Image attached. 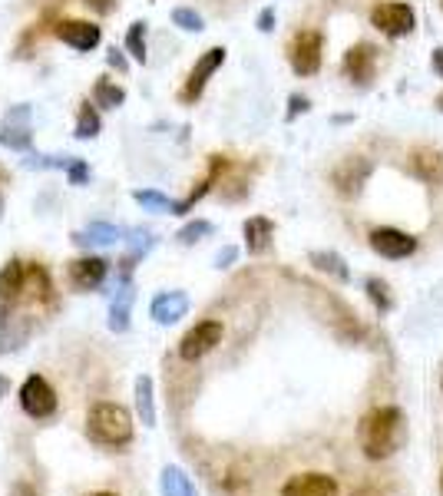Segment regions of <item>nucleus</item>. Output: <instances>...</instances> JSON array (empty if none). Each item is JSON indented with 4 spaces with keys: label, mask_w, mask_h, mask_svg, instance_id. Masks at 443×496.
<instances>
[{
    "label": "nucleus",
    "mask_w": 443,
    "mask_h": 496,
    "mask_svg": "<svg viewBox=\"0 0 443 496\" xmlns=\"http://www.w3.org/2000/svg\"><path fill=\"white\" fill-rule=\"evenodd\" d=\"M404 437V417L397 407H374L361 420V450L371 460H384L401 447Z\"/></svg>",
    "instance_id": "obj_1"
},
{
    "label": "nucleus",
    "mask_w": 443,
    "mask_h": 496,
    "mask_svg": "<svg viewBox=\"0 0 443 496\" xmlns=\"http://www.w3.org/2000/svg\"><path fill=\"white\" fill-rule=\"evenodd\" d=\"M87 437L99 447H129L133 444V417L123 404H93L87 417Z\"/></svg>",
    "instance_id": "obj_2"
},
{
    "label": "nucleus",
    "mask_w": 443,
    "mask_h": 496,
    "mask_svg": "<svg viewBox=\"0 0 443 496\" xmlns=\"http://www.w3.org/2000/svg\"><path fill=\"white\" fill-rule=\"evenodd\" d=\"M20 407H24V414L33 420H50L57 414L60 397H57V391L50 387V381L43 374H30L27 381L20 384Z\"/></svg>",
    "instance_id": "obj_3"
},
{
    "label": "nucleus",
    "mask_w": 443,
    "mask_h": 496,
    "mask_svg": "<svg viewBox=\"0 0 443 496\" xmlns=\"http://www.w3.org/2000/svg\"><path fill=\"white\" fill-rule=\"evenodd\" d=\"M371 27H377L381 33L387 37H407V33H414L417 27V14L410 4H401V0H384V4H377L371 10Z\"/></svg>",
    "instance_id": "obj_4"
},
{
    "label": "nucleus",
    "mask_w": 443,
    "mask_h": 496,
    "mask_svg": "<svg viewBox=\"0 0 443 496\" xmlns=\"http://www.w3.org/2000/svg\"><path fill=\"white\" fill-rule=\"evenodd\" d=\"M321 50H325V37H321L318 30H301L288 47L291 70H295L298 77H315L321 70Z\"/></svg>",
    "instance_id": "obj_5"
},
{
    "label": "nucleus",
    "mask_w": 443,
    "mask_h": 496,
    "mask_svg": "<svg viewBox=\"0 0 443 496\" xmlns=\"http://www.w3.org/2000/svg\"><path fill=\"white\" fill-rule=\"evenodd\" d=\"M222 334H225V328H222V321H199L195 328H189V331L183 334V341H179V358L183 361H203L205 354L215 351L222 344Z\"/></svg>",
    "instance_id": "obj_6"
},
{
    "label": "nucleus",
    "mask_w": 443,
    "mask_h": 496,
    "mask_svg": "<svg viewBox=\"0 0 443 496\" xmlns=\"http://www.w3.org/2000/svg\"><path fill=\"white\" fill-rule=\"evenodd\" d=\"M222 63H225V47H209L205 50L203 57L195 60V67H193V73H189V80H185L179 100H183V103H195V100L203 96L205 83L212 80V73L222 67Z\"/></svg>",
    "instance_id": "obj_7"
},
{
    "label": "nucleus",
    "mask_w": 443,
    "mask_h": 496,
    "mask_svg": "<svg viewBox=\"0 0 443 496\" xmlns=\"http://www.w3.org/2000/svg\"><path fill=\"white\" fill-rule=\"evenodd\" d=\"M344 77L357 86H367L377 77V47L371 43H354L344 53Z\"/></svg>",
    "instance_id": "obj_8"
},
{
    "label": "nucleus",
    "mask_w": 443,
    "mask_h": 496,
    "mask_svg": "<svg viewBox=\"0 0 443 496\" xmlns=\"http://www.w3.org/2000/svg\"><path fill=\"white\" fill-rule=\"evenodd\" d=\"M109 275V262L99 255H83L77 262H70V285L80 288V291H93L107 281Z\"/></svg>",
    "instance_id": "obj_9"
},
{
    "label": "nucleus",
    "mask_w": 443,
    "mask_h": 496,
    "mask_svg": "<svg viewBox=\"0 0 443 496\" xmlns=\"http://www.w3.org/2000/svg\"><path fill=\"white\" fill-rule=\"evenodd\" d=\"M57 37L67 43V47L80 50V53H90V50L99 47V40H103V30L97 24H90V20H60L57 24Z\"/></svg>",
    "instance_id": "obj_10"
},
{
    "label": "nucleus",
    "mask_w": 443,
    "mask_h": 496,
    "mask_svg": "<svg viewBox=\"0 0 443 496\" xmlns=\"http://www.w3.org/2000/svg\"><path fill=\"white\" fill-rule=\"evenodd\" d=\"M371 248L381 258H407L417 252V239L401 229H374L371 232Z\"/></svg>",
    "instance_id": "obj_11"
},
{
    "label": "nucleus",
    "mask_w": 443,
    "mask_h": 496,
    "mask_svg": "<svg viewBox=\"0 0 443 496\" xmlns=\"http://www.w3.org/2000/svg\"><path fill=\"white\" fill-rule=\"evenodd\" d=\"M149 315H153L156 325H175L179 318L189 315V295L185 291H163V295L153 298V305H149Z\"/></svg>",
    "instance_id": "obj_12"
},
{
    "label": "nucleus",
    "mask_w": 443,
    "mask_h": 496,
    "mask_svg": "<svg viewBox=\"0 0 443 496\" xmlns=\"http://www.w3.org/2000/svg\"><path fill=\"white\" fill-rule=\"evenodd\" d=\"M281 496H337V483L328 473H298L281 487Z\"/></svg>",
    "instance_id": "obj_13"
},
{
    "label": "nucleus",
    "mask_w": 443,
    "mask_h": 496,
    "mask_svg": "<svg viewBox=\"0 0 443 496\" xmlns=\"http://www.w3.org/2000/svg\"><path fill=\"white\" fill-rule=\"evenodd\" d=\"M371 169H374L371 159H347V163H341L335 172H331V182L337 186L341 196H354V192L367 182Z\"/></svg>",
    "instance_id": "obj_14"
},
{
    "label": "nucleus",
    "mask_w": 443,
    "mask_h": 496,
    "mask_svg": "<svg viewBox=\"0 0 443 496\" xmlns=\"http://www.w3.org/2000/svg\"><path fill=\"white\" fill-rule=\"evenodd\" d=\"M24 291H27V265L20 258H10L7 265L0 268V305L20 301Z\"/></svg>",
    "instance_id": "obj_15"
},
{
    "label": "nucleus",
    "mask_w": 443,
    "mask_h": 496,
    "mask_svg": "<svg viewBox=\"0 0 443 496\" xmlns=\"http://www.w3.org/2000/svg\"><path fill=\"white\" fill-rule=\"evenodd\" d=\"M241 232H245V248L251 255H261V252H269L271 239H275V222L265 219V215H251V219H245Z\"/></svg>",
    "instance_id": "obj_16"
},
{
    "label": "nucleus",
    "mask_w": 443,
    "mask_h": 496,
    "mask_svg": "<svg viewBox=\"0 0 443 496\" xmlns=\"http://www.w3.org/2000/svg\"><path fill=\"white\" fill-rule=\"evenodd\" d=\"M73 242L77 245H116V242H126V229L113 222H90L83 232H73Z\"/></svg>",
    "instance_id": "obj_17"
},
{
    "label": "nucleus",
    "mask_w": 443,
    "mask_h": 496,
    "mask_svg": "<svg viewBox=\"0 0 443 496\" xmlns=\"http://www.w3.org/2000/svg\"><path fill=\"white\" fill-rule=\"evenodd\" d=\"M129 311H133V288L123 285L119 291H116L113 305H109V321H107L109 331L113 334L129 331Z\"/></svg>",
    "instance_id": "obj_18"
},
{
    "label": "nucleus",
    "mask_w": 443,
    "mask_h": 496,
    "mask_svg": "<svg viewBox=\"0 0 443 496\" xmlns=\"http://www.w3.org/2000/svg\"><path fill=\"white\" fill-rule=\"evenodd\" d=\"M410 172H414L417 179L437 182L443 176L440 153H434V149H414V153H410Z\"/></svg>",
    "instance_id": "obj_19"
},
{
    "label": "nucleus",
    "mask_w": 443,
    "mask_h": 496,
    "mask_svg": "<svg viewBox=\"0 0 443 496\" xmlns=\"http://www.w3.org/2000/svg\"><path fill=\"white\" fill-rule=\"evenodd\" d=\"M136 414L143 420V427H156V397H153V377L139 374L136 377Z\"/></svg>",
    "instance_id": "obj_20"
},
{
    "label": "nucleus",
    "mask_w": 443,
    "mask_h": 496,
    "mask_svg": "<svg viewBox=\"0 0 443 496\" xmlns=\"http://www.w3.org/2000/svg\"><path fill=\"white\" fill-rule=\"evenodd\" d=\"M123 103H126L123 86H116L109 77H99L97 86H93V106H99V110H119Z\"/></svg>",
    "instance_id": "obj_21"
},
{
    "label": "nucleus",
    "mask_w": 443,
    "mask_h": 496,
    "mask_svg": "<svg viewBox=\"0 0 443 496\" xmlns=\"http://www.w3.org/2000/svg\"><path fill=\"white\" fill-rule=\"evenodd\" d=\"M159 493L163 496H195L193 480L185 477L179 467H165L163 477H159Z\"/></svg>",
    "instance_id": "obj_22"
},
{
    "label": "nucleus",
    "mask_w": 443,
    "mask_h": 496,
    "mask_svg": "<svg viewBox=\"0 0 443 496\" xmlns=\"http://www.w3.org/2000/svg\"><path fill=\"white\" fill-rule=\"evenodd\" d=\"M308 262L318 268V272L335 275L337 281H347V278H351V272H347V265H344V258L337 255V252H311Z\"/></svg>",
    "instance_id": "obj_23"
},
{
    "label": "nucleus",
    "mask_w": 443,
    "mask_h": 496,
    "mask_svg": "<svg viewBox=\"0 0 443 496\" xmlns=\"http://www.w3.org/2000/svg\"><path fill=\"white\" fill-rule=\"evenodd\" d=\"M99 129H103V119H99L97 106L83 103L80 106V116H77V129H73V136L77 139H97Z\"/></svg>",
    "instance_id": "obj_24"
},
{
    "label": "nucleus",
    "mask_w": 443,
    "mask_h": 496,
    "mask_svg": "<svg viewBox=\"0 0 443 496\" xmlns=\"http://www.w3.org/2000/svg\"><path fill=\"white\" fill-rule=\"evenodd\" d=\"M146 20H133L129 30H126V53L136 60V63H146Z\"/></svg>",
    "instance_id": "obj_25"
},
{
    "label": "nucleus",
    "mask_w": 443,
    "mask_h": 496,
    "mask_svg": "<svg viewBox=\"0 0 443 496\" xmlns=\"http://www.w3.org/2000/svg\"><path fill=\"white\" fill-rule=\"evenodd\" d=\"M77 156H50V153H27L24 159V169L33 172H47V169H70Z\"/></svg>",
    "instance_id": "obj_26"
},
{
    "label": "nucleus",
    "mask_w": 443,
    "mask_h": 496,
    "mask_svg": "<svg viewBox=\"0 0 443 496\" xmlns=\"http://www.w3.org/2000/svg\"><path fill=\"white\" fill-rule=\"evenodd\" d=\"M30 143H33L30 126H7V129H0V146H7L14 153H27Z\"/></svg>",
    "instance_id": "obj_27"
},
{
    "label": "nucleus",
    "mask_w": 443,
    "mask_h": 496,
    "mask_svg": "<svg viewBox=\"0 0 443 496\" xmlns=\"http://www.w3.org/2000/svg\"><path fill=\"white\" fill-rule=\"evenodd\" d=\"M133 202H139L146 212H169L173 215V199L159 189H133Z\"/></svg>",
    "instance_id": "obj_28"
},
{
    "label": "nucleus",
    "mask_w": 443,
    "mask_h": 496,
    "mask_svg": "<svg viewBox=\"0 0 443 496\" xmlns=\"http://www.w3.org/2000/svg\"><path fill=\"white\" fill-rule=\"evenodd\" d=\"M205 235H212V222L193 219V222H185L183 229L175 232V242H179V245H195V242H203Z\"/></svg>",
    "instance_id": "obj_29"
},
{
    "label": "nucleus",
    "mask_w": 443,
    "mask_h": 496,
    "mask_svg": "<svg viewBox=\"0 0 443 496\" xmlns=\"http://www.w3.org/2000/svg\"><path fill=\"white\" fill-rule=\"evenodd\" d=\"M173 24L179 30H185V33H203V30H205L203 14H195L193 7H175L173 10Z\"/></svg>",
    "instance_id": "obj_30"
},
{
    "label": "nucleus",
    "mask_w": 443,
    "mask_h": 496,
    "mask_svg": "<svg viewBox=\"0 0 443 496\" xmlns=\"http://www.w3.org/2000/svg\"><path fill=\"white\" fill-rule=\"evenodd\" d=\"M27 288H33V291H30L33 298H47L50 291H53L47 268H43V265H30L27 268Z\"/></svg>",
    "instance_id": "obj_31"
},
{
    "label": "nucleus",
    "mask_w": 443,
    "mask_h": 496,
    "mask_svg": "<svg viewBox=\"0 0 443 496\" xmlns=\"http://www.w3.org/2000/svg\"><path fill=\"white\" fill-rule=\"evenodd\" d=\"M367 295L377 305V311H387L391 308V295H387V285L381 278H367Z\"/></svg>",
    "instance_id": "obj_32"
},
{
    "label": "nucleus",
    "mask_w": 443,
    "mask_h": 496,
    "mask_svg": "<svg viewBox=\"0 0 443 496\" xmlns=\"http://www.w3.org/2000/svg\"><path fill=\"white\" fill-rule=\"evenodd\" d=\"M308 110H311L308 96H301V93H291L288 96V123H291V119H298V116H305Z\"/></svg>",
    "instance_id": "obj_33"
},
{
    "label": "nucleus",
    "mask_w": 443,
    "mask_h": 496,
    "mask_svg": "<svg viewBox=\"0 0 443 496\" xmlns=\"http://www.w3.org/2000/svg\"><path fill=\"white\" fill-rule=\"evenodd\" d=\"M67 179H70V186H87V179H90V166L83 163V159H73V166L67 169Z\"/></svg>",
    "instance_id": "obj_34"
},
{
    "label": "nucleus",
    "mask_w": 443,
    "mask_h": 496,
    "mask_svg": "<svg viewBox=\"0 0 443 496\" xmlns=\"http://www.w3.org/2000/svg\"><path fill=\"white\" fill-rule=\"evenodd\" d=\"M27 119H30V103L14 106V110H7V116H4L7 126H27Z\"/></svg>",
    "instance_id": "obj_35"
},
{
    "label": "nucleus",
    "mask_w": 443,
    "mask_h": 496,
    "mask_svg": "<svg viewBox=\"0 0 443 496\" xmlns=\"http://www.w3.org/2000/svg\"><path fill=\"white\" fill-rule=\"evenodd\" d=\"M107 63L113 70H119V73H129V57H126V50H109L107 53Z\"/></svg>",
    "instance_id": "obj_36"
},
{
    "label": "nucleus",
    "mask_w": 443,
    "mask_h": 496,
    "mask_svg": "<svg viewBox=\"0 0 443 496\" xmlns=\"http://www.w3.org/2000/svg\"><path fill=\"white\" fill-rule=\"evenodd\" d=\"M235 258H239V248L235 245H225L219 252V255H215V268H229V265H235Z\"/></svg>",
    "instance_id": "obj_37"
},
{
    "label": "nucleus",
    "mask_w": 443,
    "mask_h": 496,
    "mask_svg": "<svg viewBox=\"0 0 443 496\" xmlns=\"http://www.w3.org/2000/svg\"><path fill=\"white\" fill-rule=\"evenodd\" d=\"M255 27L261 30V33H271L275 30V7H265L259 14V20H255Z\"/></svg>",
    "instance_id": "obj_38"
},
{
    "label": "nucleus",
    "mask_w": 443,
    "mask_h": 496,
    "mask_svg": "<svg viewBox=\"0 0 443 496\" xmlns=\"http://www.w3.org/2000/svg\"><path fill=\"white\" fill-rule=\"evenodd\" d=\"M83 4H87L90 10H97V14H103V17H107V14H113V10H116V4H119V0H83Z\"/></svg>",
    "instance_id": "obj_39"
},
{
    "label": "nucleus",
    "mask_w": 443,
    "mask_h": 496,
    "mask_svg": "<svg viewBox=\"0 0 443 496\" xmlns=\"http://www.w3.org/2000/svg\"><path fill=\"white\" fill-rule=\"evenodd\" d=\"M7 496H40V493H37L33 487H27V483H14Z\"/></svg>",
    "instance_id": "obj_40"
},
{
    "label": "nucleus",
    "mask_w": 443,
    "mask_h": 496,
    "mask_svg": "<svg viewBox=\"0 0 443 496\" xmlns=\"http://www.w3.org/2000/svg\"><path fill=\"white\" fill-rule=\"evenodd\" d=\"M430 67H434V73L443 80V47L434 50V57H430Z\"/></svg>",
    "instance_id": "obj_41"
},
{
    "label": "nucleus",
    "mask_w": 443,
    "mask_h": 496,
    "mask_svg": "<svg viewBox=\"0 0 443 496\" xmlns=\"http://www.w3.org/2000/svg\"><path fill=\"white\" fill-rule=\"evenodd\" d=\"M7 391H10V381L4 377V374H0V401H4V394H7Z\"/></svg>",
    "instance_id": "obj_42"
},
{
    "label": "nucleus",
    "mask_w": 443,
    "mask_h": 496,
    "mask_svg": "<svg viewBox=\"0 0 443 496\" xmlns=\"http://www.w3.org/2000/svg\"><path fill=\"white\" fill-rule=\"evenodd\" d=\"M87 496H116V493H107V490H97V493H87Z\"/></svg>",
    "instance_id": "obj_43"
},
{
    "label": "nucleus",
    "mask_w": 443,
    "mask_h": 496,
    "mask_svg": "<svg viewBox=\"0 0 443 496\" xmlns=\"http://www.w3.org/2000/svg\"><path fill=\"white\" fill-rule=\"evenodd\" d=\"M437 110H440V113H443V93L437 96Z\"/></svg>",
    "instance_id": "obj_44"
},
{
    "label": "nucleus",
    "mask_w": 443,
    "mask_h": 496,
    "mask_svg": "<svg viewBox=\"0 0 443 496\" xmlns=\"http://www.w3.org/2000/svg\"><path fill=\"white\" fill-rule=\"evenodd\" d=\"M0 219H4V196H0Z\"/></svg>",
    "instance_id": "obj_45"
}]
</instances>
